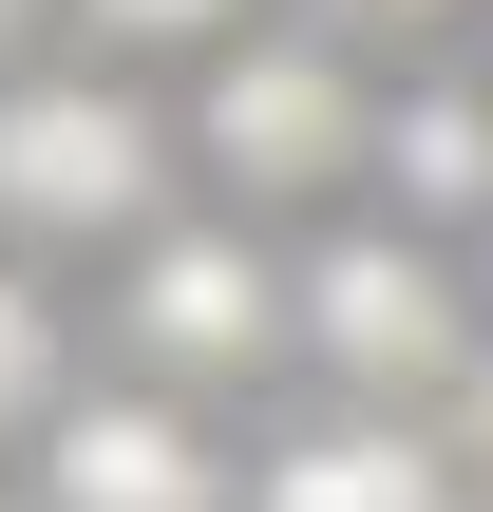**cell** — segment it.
Masks as SVG:
<instances>
[{"label": "cell", "instance_id": "obj_6", "mask_svg": "<svg viewBox=\"0 0 493 512\" xmlns=\"http://www.w3.org/2000/svg\"><path fill=\"white\" fill-rule=\"evenodd\" d=\"M247 512H493V494H475V456H437L399 418H323L247 475Z\"/></svg>", "mask_w": 493, "mask_h": 512}, {"label": "cell", "instance_id": "obj_8", "mask_svg": "<svg viewBox=\"0 0 493 512\" xmlns=\"http://www.w3.org/2000/svg\"><path fill=\"white\" fill-rule=\"evenodd\" d=\"M76 38H114V57H228L247 0H76Z\"/></svg>", "mask_w": 493, "mask_h": 512}, {"label": "cell", "instance_id": "obj_9", "mask_svg": "<svg viewBox=\"0 0 493 512\" xmlns=\"http://www.w3.org/2000/svg\"><path fill=\"white\" fill-rule=\"evenodd\" d=\"M57 418V304H38V266H0V437H38Z\"/></svg>", "mask_w": 493, "mask_h": 512}, {"label": "cell", "instance_id": "obj_10", "mask_svg": "<svg viewBox=\"0 0 493 512\" xmlns=\"http://www.w3.org/2000/svg\"><path fill=\"white\" fill-rule=\"evenodd\" d=\"M456 456H475V494H493V361H475V437H456Z\"/></svg>", "mask_w": 493, "mask_h": 512}, {"label": "cell", "instance_id": "obj_12", "mask_svg": "<svg viewBox=\"0 0 493 512\" xmlns=\"http://www.w3.org/2000/svg\"><path fill=\"white\" fill-rule=\"evenodd\" d=\"M0 57H19V0H0Z\"/></svg>", "mask_w": 493, "mask_h": 512}, {"label": "cell", "instance_id": "obj_2", "mask_svg": "<svg viewBox=\"0 0 493 512\" xmlns=\"http://www.w3.org/2000/svg\"><path fill=\"white\" fill-rule=\"evenodd\" d=\"M304 361L342 380V399H475V285L437 266V228H342L323 266H304Z\"/></svg>", "mask_w": 493, "mask_h": 512}, {"label": "cell", "instance_id": "obj_11", "mask_svg": "<svg viewBox=\"0 0 493 512\" xmlns=\"http://www.w3.org/2000/svg\"><path fill=\"white\" fill-rule=\"evenodd\" d=\"M361 19H475V0H361Z\"/></svg>", "mask_w": 493, "mask_h": 512}, {"label": "cell", "instance_id": "obj_3", "mask_svg": "<svg viewBox=\"0 0 493 512\" xmlns=\"http://www.w3.org/2000/svg\"><path fill=\"white\" fill-rule=\"evenodd\" d=\"M190 152H209L247 209H323V190L380 171V95H361L323 38H228V57L190 76Z\"/></svg>", "mask_w": 493, "mask_h": 512}, {"label": "cell", "instance_id": "obj_7", "mask_svg": "<svg viewBox=\"0 0 493 512\" xmlns=\"http://www.w3.org/2000/svg\"><path fill=\"white\" fill-rule=\"evenodd\" d=\"M399 228H493V95L475 76H418L380 95V171H361Z\"/></svg>", "mask_w": 493, "mask_h": 512}, {"label": "cell", "instance_id": "obj_4", "mask_svg": "<svg viewBox=\"0 0 493 512\" xmlns=\"http://www.w3.org/2000/svg\"><path fill=\"white\" fill-rule=\"evenodd\" d=\"M114 342H133L171 399H228L266 342H304V285H285L247 228H152L133 285H114Z\"/></svg>", "mask_w": 493, "mask_h": 512}, {"label": "cell", "instance_id": "obj_5", "mask_svg": "<svg viewBox=\"0 0 493 512\" xmlns=\"http://www.w3.org/2000/svg\"><path fill=\"white\" fill-rule=\"evenodd\" d=\"M38 512H247L209 418L152 380V399H57L38 418Z\"/></svg>", "mask_w": 493, "mask_h": 512}, {"label": "cell", "instance_id": "obj_1", "mask_svg": "<svg viewBox=\"0 0 493 512\" xmlns=\"http://www.w3.org/2000/svg\"><path fill=\"white\" fill-rule=\"evenodd\" d=\"M171 133L114 76H0V247H152Z\"/></svg>", "mask_w": 493, "mask_h": 512}]
</instances>
